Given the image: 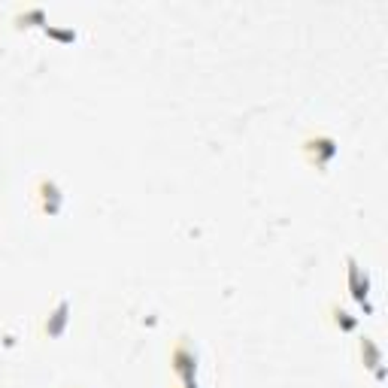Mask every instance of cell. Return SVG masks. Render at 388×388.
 <instances>
[{"label": "cell", "instance_id": "3", "mask_svg": "<svg viewBox=\"0 0 388 388\" xmlns=\"http://www.w3.org/2000/svg\"><path fill=\"white\" fill-rule=\"evenodd\" d=\"M349 288H352L355 301L370 312V279H367V273H361V267L355 264V258H349Z\"/></svg>", "mask_w": 388, "mask_h": 388}, {"label": "cell", "instance_id": "2", "mask_svg": "<svg viewBox=\"0 0 388 388\" xmlns=\"http://www.w3.org/2000/svg\"><path fill=\"white\" fill-rule=\"evenodd\" d=\"M337 152H340V146H337V140L331 134H310L303 140V155H307V161L319 170H325L328 164L337 158Z\"/></svg>", "mask_w": 388, "mask_h": 388}, {"label": "cell", "instance_id": "1", "mask_svg": "<svg viewBox=\"0 0 388 388\" xmlns=\"http://www.w3.org/2000/svg\"><path fill=\"white\" fill-rule=\"evenodd\" d=\"M34 206H37L40 216H46V219H55L58 212H61L64 192L52 176H40V183L34 185Z\"/></svg>", "mask_w": 388, "mask_h": 388}, {"label": "cell", "instance_id": "6", "mask_svg": "<svg viewBox=\"0 0 388 388\" xmlns=\"http://www.w3.org/2000/svg\"><path fill=\"white\" fill-rule=\"evenodd\" d=\"M331 316H334V325L340 328V331H355V328H358V319L349 316V312L340 307H331Z\"/></svg>", "mask_w": 388, "mask_h": 388}, {"label": "cell", "instance_id": "5", "mask_svg": "<svg viewBox=\"0 0 388 388\" xmlns=\"http://www.w3.org/2000/svg\"><path fill=\"white\" fill-rule=\"evenodd\" d=\"M67 312H70V303L61 301V303H58V310L52 312V325H46L49 337H61L64 334V328H67Z\"/></svg>", "mask_w": 388, "mask_h": 388}, {"label": "cell", "instance_id": "4", "mask_svg": "<svg viewBox=\"0 0 388 388\" xmlns=\"http://www.w3.org/2000/svg\"><path fill=\"white\" fill-rule=\"evenodd\" d=\"M358 349H361V361H364V367H370L373 373L382 379V349L373 343V337H358Z\"/></svg>", "mask_w": 388, "mask_h": 388}]
</instances>
